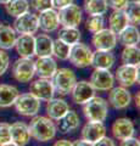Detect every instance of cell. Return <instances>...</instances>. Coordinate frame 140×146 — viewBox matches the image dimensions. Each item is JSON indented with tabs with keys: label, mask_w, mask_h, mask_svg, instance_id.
<instances>
[{
	"label": "cell",
	"mask_w": 140,
	"mask_h": 146,
	"mask_svg": "<svg viewBox=\"0 0 140 146\" xmlns=\"http://www.w3.org/2000/svg\"><path fill=\"white\" fill-rule=\"evenodd\" d=\"M31 138L39 143H48L56 136L57 128L51 118L46 116H33L32 121L28 124Z\"/></svg>",
	"instance_id": "obj_1"
},
{
	"label": "cell",
	"mask_w": 140,
	"mask_h": 146,
	"mask_svg": "<svg viewBox=\"0 0 140 146\" xmlns=\"http://www.w3.org/2000/svg\"><path fill=\"white\" fill-rule=\"evenodd\" d=\"M83 113L88 121L104 123L108 116V102L100 96H94L83 104Z\"/></svg>",
	"instance_id": "obj_2"
},
{
	"label": "cell",
	"mask_w": 140,
	"mask_h": 146,
	"mask_svg": "<svg viewBox=\"0 0 140 146\" xmlns=\"http://www.w3.org/2000/svg\"><path fill=\"white\" fill-rule=\"evenodd\" d=\"M51 82L55 93H58L60 95H68L76 84L77 77L76 73L70 68H57V71L51 78Z\"/></svg>",
	"instance_id": "obj_3"
},
{
	"label": "cell",
	"mask_w": 140,
	"mask_h": 146,
	"mask_svg": "<svg viewBox=\"0 0 140 146\" xmlns=\"http://www.w3.org/2000/svg\"><path fill=\"white\" fill-rule=\"evenodd\" d=\"M13 106H15V110L19 115L23 117H33L38 115V112L40 111L42 102H40L39 99H37L31 93H26V94H19V96L15 100Z\"/></svg>",
	"instance_id": "obj_4"
},
{
	"label": "cell",
	"mask_w": 140,
	"mask_h": 146,
	"mask_svg": "<svg viewBox=\"0 0 140 146\" xmlns=\"http://www.w3.org/2000/svg\"><path fill=\"white\" fill-rule=\"evenodd\" d=\"M12 77L19 83H29L34 78V61L29 57H20L12 63Z\"/></svg>",
	"instance_id": "obj_5"
},
{
	"label": "cell",
	"mask_w": 140,
	"mask_h": 146,
	"mask_svg": "<svg viewBox=\"0 0 140 146\" xmlns=\"http://www.w3.org/2000/svg\"><path fill=\"white\" fill-rule=\"evenodd\" d=\"M93 50L90 49L87 44L83 43H76L71 45V51L68 60L74 67L78 68H85L92 66V60H93Z\"/></svg>",
	"instance_id": "obj_6"
},
{
	"label": "cell",
	"mask_w": 140,
	"mask_h": 146,
	"mask_svg": "<svg viewBox=\"0 0 140 146\" xmlns=\"http://www.w3.org/2000/svg\"><path fill=\"white\" fill-rule=\"evenodd\" d=\"M57 15L62 27H78L83 20L82 7L73 3L57 10Z\"/></svg>",
	"instance_id": "obj_7"
},
{
	"label": "cell",
	"mask_w": 140,
	"mask_h": 146,
	"mask_svg": "<svg viewBox=\"0 0 140 146\" xmlns=\"http://www.w3.org/2000/svg\"><path fill=\"white\" fill-rule=\"evenodd\" d=\"M12 28L15 29L17 34H37V32L39 31L38 15L34 12L27 11L23 15L15 17Z\"/></svg>",
	"instance_id": "obj_8"
},
{
	"label": "cell",
	"mask_w": 140,
	"mask_h": 146,
	"mask_svg": "<svg viewBox=\"0 0 140 146\" xmlns=\"http://www.w3.org/2000/svg\"><path fill=\"white\" fill-rule=\"evenodd\" d=\"M115 76L110 70L94 68L89 83L95 91H108L115 85Z\"/></svg>",
	"instance_id": "obj_9"
},
{
	"label": "cell",
	"mask_w": 140,
	"mask_h": 146,
	"mask_svg": "<svg viewBox=\"0 0 140 146\" xmlns=\"http://www.w3.org/2000/svg\"><path fill=\"white\" fill-rule=\"evenodd\" d=\"M29 83V93L34 95L37 99H39L40 101L46 102L48 100L52 99L55 95V89H54L51 79L39 78L38 77V79H32Z\"/></svg>",
	"instance_id": "obj_10"
},
{
	"label": "cell",
	"mask_w": 140,
	"mask_h": 146,
	"mask_svg": "<svg viewBox=\"0 0 140 146\" xmlns=\"http://www.w3.org/2000/svg\"><path fill=\"white\" fill-rule=\"evenodd\" d=\"M115 80L125 88H130L134 84H139V66L122 63L115 72Z\"/></svg>",
	"instance_id": "obj_11"
},
{
	"label": "cell",
	"mask_w": 140,
	"mask_h": 146,
	"mask_svg": "<svg viewBox=\"0 0 140 146\" xmlns=\"http://www.w3.org/2000/svg\"><path fill=\"white\" fill-rule=\"evenodd\" d=\"M132 102V94L125 86H112L108 90V105L115 110H125Z\"/></svg>",
	"instance_id": "obj_12"
},
{
	"label": "cell",
	"mask_w": 140,
	"mask_h": 146,
	"mask_svg": "<svg viewBox=\"0 0 140 146\" xmlns=\"http://www.w3.org/2000/svg\"><path fill=\"white\" fill-rule=\"evenodd\" d=\"M92 44L95 48V50L112 51L117 45V35L108 28H102L93 33Z\"/></svg>",
	"instance_id": "obj_13"
},
{
	"label": "cell",
	"mask_w": 140,
	"mask_h": 146,
	"mask_svg": "<svg viewBox=\"0 0 140 146\" xmlns=\"http://www.w3.org/2000/svg\"><path fill=\"white\" fill-rule=\"evenodd\" d=\"M34 70L35 76H38L39 78L51 79L57 71L56 60L52 57V55L51 56H39L34 61Z\"/></svg>",
	"instance_id": "obj_14"
},
{
	"label": "cell",
	"mask_w": 140,
	"mask_h": 146,
	"mask_svg": "<svg viewBox=\"0 0 140 146\" xmlns=\"http://www.w3.org/2000/svg\"><path fill=\"white\" fill-rule=\"evenodd\" d=\"M70 94H71V98L74 104L83 105L95 95V90H94V88L89 82H87V80L78 82L77 80Z\"/></svg>",
	"instance_id": "obj_15"
},
{
	"label": "cell",
	"mask_w": 140,
	"mask_h": 146,
	"mask_svg": "<svg viewBox=\"0 0 140 146\" xmlns=\"http://www.w3.org/2000/svg\"><path fill=\"white\" fill-rule=\"evenodd\" d=\"M38 25H39V29H42L44 33L50 34L52 32L57 31L58 27H60L57 10H55V9L52 7V9H49V10L39 12Z\"/></svg>",
	"instance_id": "obj_16"
},
{
	"label": "cell",
	"mask_w": 140,
	"mask_h": 146,
	"mask_svg": "<svg viewBox=\"0 0 140 146\" xmlns=\"http://www.w3.org/2000/svg\"><path fill=\"white\" fill-rule=\"evenodd\" d=\"M82 139L88 141L90 145H95L98 140H100L104 135H106V127L101 122L88 121L82 128Z\"/></svg>",
	"instance_id": "obj_17"
},
{
	"label": "cell",
	"mask_w": 140,
	"mask_h": 146,
	"mask_svg": "<svg viewBox=\"0 0 140 146\" xmlns=\"http://www.w3.org/2000/svg\"><path fill=\"white\" fill-rule=\"evenodd\" d=\"M111 131L113 138L118 141H122L127 138L133 136L135 133V127L132 119L129 118H117V119L112 123Z\"/></svg>",
	"instance_id": "obj_18"
},
{
	"label": "cell",
	"mask_w": 140,
	"mask_h": 146,
	"mask_svg": "<svg viewBox=\"0 0 140 146\" xmlns=\"http://www.w3.org/2000/svg\"><path fill=\"white\" fill-rule=\"evenodd\" d=\"M10 135L11 141L16 146H25L31 141L29 128L25 122H15L10 124Z\"/></svg>",
	"instance_id": "obj_19"
},
{
	"label": "cell",
	"mask_w": 140,
	"mask_h": 146,
	"mask_svg": "<svg viewBox=\"0 0 140 146\" xmlns=\"http://www.w3.org/2000/svg\"><path fill=\"white\" fill-rule=\"evenodd\" d=\"M46 115L49 118H51L52 121H60L62 117L65 116V113L70 110L68 102L65 99L61 98H52L46 101Z\"/></svg>",
	"instance_id": "obj_20"
},
{
	"label": "cell",
	"mask_w": 140,
	"mask_h": 146,
	"mask_svg": "<svg viewBox=\"0 0 140 146\" xmlns=\"http://www.w3.org/2000/svg\"><path fill=\"white\" fill-rule=\"evenodd\" d=\"M16 52L20 57H29L35 56L34 50V35L32 34H20L16 38L15 46Z\"/></svg>",
	"instance_id": "obj_21"
},
{
	"label": "cell",
	"mask_w": 140,
	"mask_h": 146,
	"mask_svg": "<svg viewBox=\"0 0 140 146\" xmlns=\"http://www.w3.org/2000/svg\"><path fill=\"white\" fill-rule=\"evenodd\" d=\"M117 42L123 46L138 45L140 42V32L138 29V26L128 25L124 29H122L117 34Z\"/></svg>",
	"instance_id": "obj_22"
},
{
	"label": "cell",
	"mask_w": 140,
	"mask_h": 146,
	"mask_svg": "<svg viewBox=\"0 0 140 146\" xmlns=\"http://www.w3.org/2000/svg\"><path fill=\"white\" fill-rule=\"evenodd\" d=\"M116 62V56L112 51H104V50H95L93 52L92 66L94 68L101 70H111Z\"/></svg>",
	"instance_id": "obj_23"
},
{
	"label": "cell",
	"mask_w": 140,
	"mask_h": 146,
	"mask_svg": "<svg viewBox=\"0 0 140 146\" xmlns=\"http://www.w3.org/2000/svg\"><path fill=\"white\" fill-rule=\"evenodd\" d=\"M54 39L48 33L38 34L34 36V50L35 56H51L52 55Z\"/></svg>",
	"instance_id": "obj_24"
},
{
	"label": "cell",
	"mask_w": 140,
	"mask_h": 146,
	"mask_svg": "<svg viewBox=\"0 0 140 146\" xmlns=\"http://www.w3.org/2000/svg\"><path fill=\"white\" fill-rule=\"evenodd\" d=\"M57 122H58V129H60L61 133L68 134V133H72L73 130L78 129V127L80 124V118L76 111L68 110L65 113V116Z\"/></svg>",
	"instance_id": "obj_25"
},
{
	"label": "cell",
	"mask_w": 140,
	"mask_h": 146,
	"mask_svg": "<svg viewBox=\"0 0 140 146\" xmlns=\"http://www.w3.org/2000/svg\"><path fill=\"white\" fill-rule=\"evenodd\" d=\"M129 25V20L124 10H113L108 17V29L117 35Z\"/></svg>",
	"instance_id": "obj_26"
},
{
	"label": "cell",
	"mask_w": 140,
	"mask_h": 146,
	"mask_svg": "<svg viewBox=\"0 0 140 146\" xmlns=\"http://www.w3.org/2000/svg\"><path fill=\"white\" fill-rule=\"evenodd\" d=\"M20 91L15 85L0 84V107L7 108L13 106L15 100L19 96Z\"/></svg>",
	"instance_id": "obj_27"
},
{
	"label": "cell",
	"mask_w": 140,
	"mask_h": 146,
	"mask_svg": "<svg viewBox=\"0 0 140 146\" xmlns=\"http://www.w3.org/2000/svg\"><path fill=\"white\" fill-rule=\"evenodd\" d=\"M17 33L11 26L0 25V49L11 50L15 46Z\"/></svg>",
	"instance_id": "obj_28"
},
{
	"label": "cell",
	"mask_w": 140,
	"mask_h": 146,
	"mask_svg": "<svg viewBox=\"0 0 140 146\" xmlns=\"http://www.w3.org/2000/svg\"><path fill=\"white\" fill-rule=\"evenodd\" d=\"M83 10L88 16L105 15L108 10L106 0H84Z\"/></svg>",
	"instance_id": "obj_29"
},
{
	"label": "cell",
	"mask_w": 140,
	"mask_h": 146,
	"mask_svg": "<svg viewBox=\"0 0 140 146\" xmlns=\"http://www.w3.org/2000/svg\"><path fill=\"white\" fill-rule=\"evenodd\" d=\"M4 6H5L6 13L11 17H19L25 12L29 11L28 0H10Z\"/></svg>",
	"instance_id": "obj_30"
},
{
	"label": "cell",
	"mask_w": 140,
	"mask_h": 146,
	"mask_svg": "<svg viewBox=\"0 0 140 146\" xmlns=\"http://www.w3.org/2000/svg\"><path fill=\"white\" fill-rule=\"evenodd\" d=\"M80 34L82 33L78 29V27H62L58 31L57 39L62 40L64 43L68 45H73L80 40Z\"/></svg>",
	"instance_id": "obj_31"
},
{
	"label": "cell",
	"mask_w": 140,
	"mask_h": 146,
	"mask_svg": "<svg viewBox=\"0 0 140 146\" xmlns=\"http://www.w3.org/2000/svg\"><path fill=\"white\" fill-rule=\"evenodd\" d=\"M121 60L122 63L125 65H133L139 66L140 61V50L138 45H132V46H124L121 54Z\"/></svg>",
	"instance_id": "obj_32"
},
{
	"label": "cell",
	"mask_w": 140,
	"mask_h": 146,
	"mask_svg": "<svg viewBox=\"0 0 140 146\" xmlns=\"http://www.w3.org/2000/svg\"><path fill=\"white\" fill-rule=\"evenodd\" d=\"M71 51V45L64 43L60 39L54 40L52 43V55L61 61H67Z\"/></svg>",
	"instance_id": "obj_33"
},
{
	"label": "cell",
	"mask_w": 140,
	"mask_h": 146,
	"mask_svg": "<svg viewBox=\"0 0 140 146\" xmlns=\"http://www.w3.org/2000/svg\"><path fill=\"white\" fill-rule=\"evenodd\" d=\"M125 13H127V17L129 20V25L133 26H139L140 25V4L139 1H133L128 3V5L124 9Z\"/></svg>",
	"instance_id": "obj_34"
},
{
	"label": "cell",
	"mask_w": 140,
	"mask_h": 146,
	"mask_svg": "<svg viewBox=\"0 0 140 146\" xmlns=\"http://www.w3.org/2000/svg\"><path fill=\"white\" fill-rule=\"evenodd\" d=\"M102 28H105V17H104V15L89 16L88 20L85 21V29L90 33H95V32Z\"/></svg>",
	"instance_id": "obj_35"
},
{
	"label": "cell",
	"mask_w": 140,
	"mask_h": 146,
	"mask_svg": "<svg viewBox=\"0 0 140 146\" xmlns=\"http://www.w3.org/2000/svg\"><path fill=\"white\" fill-rule=\"evenodd\" d=\"M15 145L11 141L10 135V124L9 123H0V146H10Z\"/></svg>",
	"instance_id": "obj_36"
},
{
	"label": "cell",
	"mask_w": 140,
	"mask_h": 146,
	"mask_svg": "<svg viewBox=\"0 0 140 146\" xmlns=\"http://www.w3.org/2000/svg\"><path fill=\"white\" fill-rule=\"evenodd\" d=\"M29 7H32L35 12H42L49 9H52V0H31Z\"/></svg>",
	"instance_id": "obj_37"
},
{
	"label": "cell",
	"mask_w": 140,
	"mask_h": 146,
	"mask_svg": "<svg viewBox=\"0 0 140 146\" xmlns=\"http://www.w3.org/2000/svg\"><path fill=\"white\" fill-rule=\"evenodd\" d=\"M10 67V57L6 54V50L0 49V77L4 76Z\"/></svg>",
	"instance_id": "obj_38"
},
{
	"label": "cell",
	"mask_w": 140,
	"mask_h": 146,
	"mask_svg": "<svg viewBox=\"0 0 140 146\" xmlns=\"http://www.w3.org/2000/svg\"><path fill=\"white\" fill-rule=\"evenodd\" d=\"M107 6L112 10H124L128 5L129 0H106Z\"/></svg>",
	"instance_id": "obj_39"
},
{
	"label": "cell",
	"mask_w": 140,
	"mask_h": 146,
	"mask_svg": "<svg viewBox=\"0 0 140 146\" xmlns=\"http://www.w3.org/2000/svg\"><path fill=\"white\" fill-rule=\"evenodd\" d=\"M96 146H113L115 145V140L112 138H108V136L104 135L100 140H98L95 143Z\"/></svg>",
	"instance_id": "obj_40"
},
{
	"label": "cell",
	"mask_w": 140,
	"mask_h": 146,
	"mask_svg": "<svg viewBox=\"0 0 140 146\" xmlns=\"http://www.w3.org/2000/svg\"><path fill=\"white\" fill-rule=\"evenodd\" d=\"M72 3H73V0H52V7L55 10H60V9L70 5Z\"/></svg>",
	"instance_id": "obj_41"
},
{
	"label": "cell",
	"mask_w": 140,
	"mask_h": 146,
	"mask_svg": "<svg viewBox=\"0 0 140 146\" xmlns=\"http://www.w3.org/2000/svg\"><path fill=\"white\" fill-rule=\"evenodd\" d=\"M139 139L137 138H134V136H130V138H127V139H124V140H122L121 141V145L122 146H130V145H133V146H139Z\"/></svg>",
	"instance_id": "obj_42"
},
{
	"label": "cell",
	"mask_w": 140,
	"mask_h": 146,
	"mask_svg": "<svg viewBox=\"0 0 140 146\" xmlns=\"http://www.w3.org/2000/svg\"><path fill=\"white\" fill-rule=\"evenodd\" d=\"M72 146L73 145V143L72 141H70V140H66V139H62V140H58V141H56L55 143V146Z\"/></svg>",
	"instance_id": "obj_43"
},
{
	"label": "cell",
	"mask_w": 140,
	"mask_h": 146,
	"mask_svg": "<svg viewBox=\"0 0 140 146\" xmlns=\"http://www.w3.org/2000/svg\"><path fill=\"white\" fill-rule=\"evenodd\" d=\"M73 145H76V146H90V144L88 143V141H85L84 139H80V140H76L74 143H73Z\"/></svg>",
	"instance_id": "obj_44"
},
{
	"label": "cell",
	"mask_w": 140,
	"mask_h": 146,
	"mask_svg": "<svg viewBox=\"0 0 140 146\" xmlns=\"http://www.w3.org/2000/svg\"><path fill=\"white\" fill-rule=\"evenodd\" d=\"M134 99H135V106H137V108L139 110V108H140V102H139V99H140V93H139V91H138L137 94H135Z\"/></svg>",
	"instance_id": "obj_45"
},
{
	"label": "cell",
	"mask_w": 140,
	"mask_h": 146,
	"mask_svg": "<svg viewBox=\"0 0 140 146\" xmlns=\"http://www.w3.org/2000/svg\"><path fill=\"white\" fill-rule=\"evenodd\" d=\"M7 1H10V0H0V4H1V5H5Z\"/></svg>",
	"instance_id": "obj_46"
},
{
	"label": "cell",
	"mask_w": 140,
	"mask_h": 146,
	"mask_svg": "<svg viewBox=\"0 0 140 146\" xmlns=\"http://www.w3.org/2000/svg\"><path fill=\"white\" fill-rule=\"evenodd\" d=\"M135 1H139V0H135Z\"/></svg>",
	"instance_id": "obj_47"
}]
</instances>
